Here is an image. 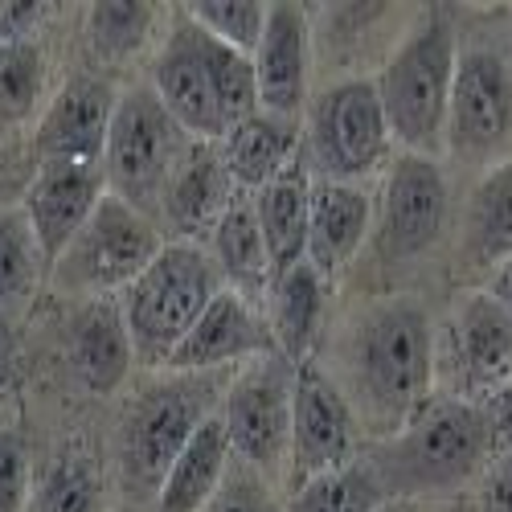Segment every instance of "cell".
Segmentation results:
<instances>
[{
    "label": "cell",
    "mask_w": 512,
    "mask_h": 512,
    "mask_svg": "<svg viewBox=\"0 0 512 512\" xmlns=\"http://www.w3.org/2000/svg\"><path fill=\"white\" fill-rule=\"evenodd\" d=\"M361 459V426L336 390V381L316 365H295V390H291V451H287V476L291 488H300L316 476H328L336 467H349Z\"/></svg>",
    "instance_id": "4fadbf2b"
},
{
    "label": "cell",
    "mask_w": 512,
    "mask_h": 512,
    "mask_svg": "<svg viewBox=\"0 0 512 512\" xmlns=\"http://www.w3.org/2000/svg\"><path fill=\"white\" fill-rule=\"evenodd\" d=\"M476 512H512V451H496L480 472Z\"/></svg>",
    "instance_id": "8d00e7d4"
},
{
    "label": "cell",
    "mask_w": 512,
    "mask_h": 512,
    "mask_svg": "<svg viewBox=\"0 0 512 512\" xmlns=\"http://www.w3.org/2000/svg\"><path fill=\"white\" fill-rule=\"evenodd\" d=\"M254 222H259L267 259H271V279L295 263H304L308 254V209H312V173L304 156L295 160L287 173H279L271 185H263L250 197Z\"/></svg>",
    "instance_id": "cb8c5ba5"
},
{
    "label": "cell",
    "mask_w": 512,
    "mask_h": 512,
    "mask_svg": "<svg viewBox=\"0 0 512 512\" xmlns=\"http://www.w3.org/2000/svg\"><path fill=\"white\" fill-rule=\"evenodd\" d=\"M230 386V369L213 373H164L127 406L115 435V467L132 500H156L168 467L197 435V426L218 414Z\"/></svg>",
    "instance_id": "3957f363"
},
{
    "label": "cell",
    "mask_w": 512,
    "mask_h": 512,
    "mask_svg": "<svg viewBox=\"0 0 512 512\" xmlns=\"http://www.w3.org/2000/svg\"><path fill=\"white\" fill-rule=\"evenodd\" d=\"M267 353H275L267 316L250 300H242L238 291L222 287L209 300V308L197 316L189 336L177 345V353L168 357L164 373H213V369H230Z\"/></svg>",
    "instance_id": "2e32d148"
},
{
    "label": "cell",
    "mask_w": 512,
    "mask_h": 512,
    "mask_svg": "<svg viewBox=\"0 0 512 512\" xmlns=\"http://www.w3.org/2000/svg\"><path fill=\"white\" fill-rule=\"evenodd\" d=\"M209 259L218 263L222 283L230 291H238L242 300H250L263 312L267 287H271V259H267L259 222H254L250 197H238L218 218V226L209 230Z\"/></svg>",
    "instance_id": "4316f807"
},
{
    "label": "cell",
    "mask_w": 512,
    "mask_h": 512,
    "mask_svg": "<svg viewBox=\"0 0 512 512\" xmlns=\"http://www.w3.org/2000/svg\"><path fill=\"white\" fill-rule=\"evenodd\" d=\"M480 291H484L488 300H492V304H496V308H500V312L512 320V259H508L504 267H496V271H492V275L480 283Z\"/></svg>",
    "instance_id": "ab89813d"
},
{
    "label": "cell",
    "mask_w": 512,
    "mask_h": 512,
    "mask_svg": "<svg viewBox=\"0 0 512 512\" xmlns=\"http://www.w3.org/2000/svg\"><path fill=\"white\" fill-rule=\"evenodd\" d=\"M46 87V54L33 37H21L0 50V123L25 119Z\"/></svg>",
    "instance_id": "836d02e7"
},
{
    "label": "cell",
    "mask_w": 512,
    "mask_h": 512,
    "mask_svg": "<svg viewBox=\"0 0 512 512\" xmlns=\"http://www.w3.org/2000/svg\"><path fill=\"white\" fill-rule=\"evenodd\" d=\"M455 58H459V41L451 13L431 9L414 17L410 33L398 41V50L373 78L390 136L402 144V152L439 160L447 140Z\"/></svg>",
    "instance_id": "277c9868"
},
{
    "label": "cell",
    "mask_w": 512,
    "mask_h": 512,
    "mask_svg": "<svg viewBox=\"0 0 512 512\" xmlns=\"http://www.w3.org/2000/svg\"><path fill=\"white\" fill-rule=\"evenodd\" d=\"M107 193L103 164H37V177L25 193V222L33 230V242L46 259V271L70 246V238L91 218V209Z\"/></svg>",
    "instance_id": "ffe728a7"
},
{
    "label": "cell",
    "mask_w": 512,
    "mask_h": 512,
    "mask_svg": "<svg viewBox=\"0 0 512 512\" xmlns=\"http://www.w3.org/2000/svg\"><path fill=\"white\" fill-rule=\"evenodd\" d=\"M304 148V164L308 173H316V181L365 185L373 173H386L394 156V136L373 78H340L312 99Z\"/></svg>",
    "instance_id": "8992f818"
},
{
    "label": "cell",
    "mask_w": 512,
    "mask_h": 512,
    "mask_svg": "<svg viewBox=\"0 0 512 512\" xmlns=\"http://www.w3.org/2000/svg\"><path fill=\"white\" fill-rule=\"evenodd\" d=\"M160 246H164L160 226L148 213L103 193L99 205L91 209V218L82 222V230L70 238V246L58 254L50 271L62 291L82 295V300L119 295L156 259Z\"/></svg>",
    "instance_id": "ba28073f"
},
{
    "label": "cell",
    "mask_w": 512,
    "mask_h": 512,
    "mask_svg": "<svg viewBox=\"0 0 512 512\" xmlns=\"http://www.w3.org/2000/svg\"><path fill=\"white\" fill-rule=\"evenodd\" d=\"M41 13H46V5H17V0H5V5H0V50L29 37L33 25L41 21Z\"/></svg>",
    "instance_id": "74e56055"
},
{
    "label": "cell",
    "mask_w": 512,
    "mask_h": 512,
    "mask_svg": "<svg viewBox=\"0 0 512 512\" xmlns=\"http://www.w3.org/2000/svg\"><path fill=\"white\" fill-rule=\"evenodd\" d=\"M451 226V193L439 160L394 152L386 173H381V193L373 197V226L369 242L386 267L422 263Z\"/></svg>",
    "instance_id": "9c48e42d"
},
{
    "label": "cell",
    "mask_w": 512,
    "mask_h": 512,
    "mask_svg": "<svg viewBox=\"0 0 512 512\" xmlns=\"http://www.w3.org/2000/svg\"><path fill=\"white\" fill-rule=\"evenodd\" d=\"M291 390H295V365L283 361L279 353H267L238 369L218 402V418L234 459L254 467L267 480L287 467Z\"/></svg>",
    "instance_id": "8fae6325"
},
{
    "label": "cell",
    "mask_w": 512,
    "mask_h": 512,
    "mask_svg": "<svg viewBox=\"0 0 512 512\" xmlns=\"http://www.w3.org/2000/svg\"><path fill=\"white\" fill-rule=\"evenodd\" d=\"M263 304H267L263 316L275 340V353L291 365L312 361V349L328 316V279H320L312 263H295L271 279Z\"/></svg>",
    "instance_id": "603a6c76"
},
{
    "label": "cell",
    "mask_w": 512,
    "mask_h": 512,
    "mask_svg": "<svg viewBox=\"0 0 512 512\" xmlns=\"http://www.w3.org/2000/svg\"><path fill=\"white\" fill-rule=\"evenodd\" d=\"M377 512H431V504L426 500H386Z\"/></svg>",
    "instance_id": "b9f144b4"
},
{
    "label": "cell",
    "mask_w": 512,
    "mask_h": 512,
    "mask_svg": "<svg viewBox=\"0 0 512 512\" xmlns=\"http://www.w3.org/2000/svg\"><path fill=\"white\" fill-rule=\"evenodd\" d=\"M33 492L29 447L13 422H0V512H25Z\"/></svg>",
    "instance_id": "d590c367"
},
{
    "label": "cell",
    "mask_w": 512,
    "mask_h": 512,
    "mask_svg": "<svg viewBox=\"0 0 512 512\" xmlns=\"http://www.w3.org/2000/svg\"><path fill=\"white\" fill-rule=\"evenodd\" d=\"M9 377H13V340H9V328L0 324V390L9 386Z\"/></svg>",
    "instance_id": "60d3db41"
},
{
    "label": "cell",
    "mask_w": 512,
    "mask_h": 512,
    "mask_svg": "<svg viewBox=\"0 0 512 512\" xmlns=\"http://www.w3.org/2000/svg\"><path fill=\"white\" fill-rule=\"evenodd\" d=\"M185 17L205 29L213 41L238 50V54H254L267 29V5L259 0H197V5H181Z\"/></svg>",
    "instance_id": "1f68e13d"
},
{
    "label": "cell",
    "mask_w": 512,
    "mask_h": 512,
    "mask_svg": "<svg viewBox=\"0 0 512 512\" xmlns=\"http://www.w3.org/2000/svg\"><path fill=\"white\" fill-rule=\"evenodd\" d=\"M484 410H488V422H492L496 451H512V381H508V386L496 398L484 402Z\"/></svg>",
    "instance_id": "f35d334b"
},
{
    "label": "cell",
    "mask_w": 512,
    "mask_h": 512,
    "mask_svg": "<svg viewBox=\"0 0 512 512\" xmlns=\"http://www.w3.org/2000/svg\"><path fill=\"white\" fill-rule=\"evenodd\" d=\"M148 87L189 140H201V144L226 140V123L218 115V103H213L209 78H205L197 41H193V21L185 17V9H177L173 21H168V37H164L160 58L152 62Z\"/></svg>",
    "instance_id": "ac0fdd59"
},
{
    "label": "cell",
    "mask_w": 512,
    "mask_h": 512,
    "mask_svg": "<svg viewBox=\"0 0 512 512\" xmlns=\"http://www.w3.org/2000/svg\"><path fill=\"white\" fill-rule=\"evenodd\" d=\"M259 107L283 119L308 111V78H312V21L304 5H267V29L259 50L250 54Z\"/></svg>",
    "instance_id": "e0dca14e"
},
{
    "label": "cell",
    "mask_w": 512,
    "mask_h": 512,
    "mask_svg": "<svg viewBox=\"0 0 512 512\" xmlns=\"http://www.w3.org/2000/svg\"><path fill=\"white\" fill-rule=\"evenodd\" d=\"M234 201H238V185L222 160V148L193 140L160 193L156 226L160 234L164 230L173 234V242H197V234H209L218 226V218Z\"/></svg>",
    "instance_id": "d6986e66"
},
{
    "label": "cell",
    "mask_w": 512,
    "mask_h": 512,
    "mask_svg": "<svg viewBox=\"0 0 512 512\" xmlns=\"http://www.w3.org/2000/svg\"><path fill=\"white\" fill-rule=\"evenodd\" d=\"M156 25V5H91L87 13V37H91V50L107 62H123L132 58L148 33Z\"/></svg>",
    "instance_id": "d6a6232c"
},
{
    "label": "cell",
    "mask_w": 512,
    "mask_h": 512,
    "mask_svg": "<svg viewBox=\"0 0 512 512\" xmlns=\"http://www.w3.org/2000/svg\"><path fill=\"white\" fill-rule=\"evenodd\" d=\"M193 140L177 127V119L164 111L152 87H132L115 99L107 148H103V181L107 193L127 201L132 209L148 213L156 222L160 193L173 177L177 160Z\"/></svg>",
    "instance_id": "52a82bcc"
},
{
    "label": "cell",
    "mask_w": 512,
    "mask_h": 512,
    "mask_svg": "<svg viewBox=\"0 0 512 512\" xmlns=\"http://www.w3.org/2000/svg\"><path fill=\"white\" fill-rule=\"evenodd\" d=\"M46 271V259L33 242V230L21 209H0V324H9L25 304Z\"/></svg>",
    "instance_id": "4dcf8cb0"
},
{
    "label": "cell",
    "mask_w": 512,
    "mask_h": 512,
    "mask_svg": "<svg viewBox=\"0 0 512 512\" xmlns=\"http://www.w3.org/2000/svg\"><path fill=\"white\" fill-rule=\"evenodd\" d=\"M230 463H234V451L222 431V418L209 414L197 426V435L185 443V451L173 459V467H168V476L152 500L156 512H205L213 492L222 488Z\"/></svg>",
    "instance_id": "484cf974"
},
{
    "label": "cell",
    "mask_w": 512,
    "mask_h": 512,
    "mask_svg": "<svg viewBox=\"0 0 512 512\" xmlns=\"http://www.w3.org/2000/svg\"><path fill=\"white\" fill-rule=\"evenodd\" d=\"M386 488H381L369 459H353L349 467H336L328 476H316L300 488H291L283 512H377L386 504Z\"/></svg>",
    "instance_id": "f1b7e54d"
},
{
    "label": "cell",
    "mask_w": 512,
    "mask_h": 512,
    "mask_svg": "<svg viewBox=\"0 0 512 512\" xmlns=\"http://www.w3.org/2000/svg\"><path fill=\"white\" fill-rule=\"evenodd\" d=\"M115 87L99 74H74L50 99L33 132L37 164H103Z\"/></svg>",
    "instance_id": "5bb4252c"
},
{
    "label": "cell",
    "mask_w": 512,
    "mask_h": 512,
    "mask_svg": "<svg viewBox=\"0 0 512 512\" xmlns=\"http://www.w3.org/2000/svg\"><path fill=\"white\" fill-rule=\"evenodd\" d=\"M496 455L488 410L476 402L443 398L414 414L398 435L373 443L365 455L390 500H426L480 480Z\"/></svg>",
    "instance_id": "7a4b0ae2"
},
{
    "label": "cell",
    "mask_w": 512,
    "mask_h": 512,
    "mask_svg": "<svg viewBox=\"0 0 512 512\" xmlns=\"http://www.w3.org/2000/svg\"><path fill=\"white\" fill-rule=\"evenodd\" d=\"M205 512H283V508L275 500L271 480L234 459L222 488L213 492V500L205 504Z\"/></svg>",
    "instance_id": "e575fe53"
},
{
    "label": "cell",
    "mask_w": 512,
    "mask_h": 512,
    "mask_svg": "<svg viewBox=\"0 0 512 512\" xmlns=\"http://www.w3.org/2000/svg\"><path fill=\"white\" fill-rule=\"evenodd\" d=\"M300 136H304V127L295 119L254 111L250 119L230 127L218 148H222V160L230 168L234 185L259 193L263 185H271L279 173H287L300 160V144H304Z\"/></svg>",
    "instance_id": "d4e9b609"
},
{
    "label": "cell",
    "mask_w": 512,
    "mask_h": 512,
    "mask_svg": "<svg viewBox=\"0 0 512 512\" xmlns=\"http://www.w3.org/2000/svg\"><path fill=\"white\" fill-rule=\"evenodd\" d=\"M447 398L484 406L512 381V320L480 287L463 291L435 332V386Z\"/></svg>",
    "instance_id": "30bf717a"
},
{
    "label": "cell",
    "mask_w": 512,
    "mask_h": 512,
    "mask_svg": "<svg viewBox=\"0 0 512 512\" xmlns=\"http://www.w3.org/2000/svg\"><path fill=\"white\" fill-rule=\"evenodd\" d=\"M455 279L484 283L512 259V160H492L472 181L455 218Z\"/></svg>",
    "instance_id": "9a60e30c"
},
{
    "label": "cell",
    "mask_w": 512,
    "mask_h": 512,
    "mask_svg": "<svg viewBox=\"0 0 512 512\" xmlns=\"http://www.w3.org/2000/svg\"><path fill=\"white\" fill-rule=\"evenodd\" d=\"M66 361L91 394H115L136 365L115 295H95L66 324Z\"/></svg>",
    "instance_id": "7402d4cb"
},
{
    "label": "cell",
    "mask_w": 512,
    "mask_h": 512,
    "mask_svg": "<svg viewBox=\"0 0 512 512\" xmlns=\"http://www.w3.org/2000/svg\"><path fill=\"white\" fill-rule=\"evenodd\" d=\"M25 512H107V476L91 451H62L46 463Z\"/></svg>",
    "instance_id": "83f0119b"
},
{
    "label": "cell",
    "mask_w": 512,
    "mask_h": 512,
    "mask_svg": "<svg viewBox=\"0 0 512 512\" xmlns=\"http://www.w3.org/2000/svg\"><path fill=\"white\" fill-rule=\"evenodd\" d=\"M222 287V271L201 242H164L156 259L115 295L136 361L164 369Z\"/></svg>",
    "instance_id": "5b68a950"
},
{
    "label": "cell",
    "mask_w": 512,
    "mask_h": 512,
    "mask_svg": "<svg viewBox=\"0 0 512 512\" xmlns=\"http://www.w3.org/2000/svg\"><path fill=\"white\" fill-rule=\"evenodd\" d=\"M193 41H197V54H201V66H205V78H209V91H213V103H218V115L226 123V132L234 123L250 119L259 107V82H254V62L222 41H213L205 29L193 25Z\"/></svg>",
    "instance_id": "f546056e"
},
{
    "label": "cell",
    "mask_w": 512,
    "mask_h": 512,
    "mask_svg": "<svg viewBox=\"0 0 512 512\" xmlns=\"http://www.w3.org/2000/svg\"><path fill=\"white\" fill-rule=\"evenodd\" d=\"M512 136V66L496 46H467L455 58L443 152L467 164H492Z\"/></svg>",
    "instance_id": "7c38bea8"
},
{
    "label": "cell",
    "mask_w": 512,
    "mask_h": 512,
    "mask_svg": "<svg viewBox=\"0 0 512 512\" xmlns=\"http://www.w3.org/2000/svg\"><path fill=\"white\" fill-rule=\"evenodd\" d=\"M373 226V193L349 181H316L312 177V209H308V254L304 263L316 267L320 279H336L361 246L369 242Z\"/></svg>",
    "instance_id": "44dd1931"
},
{
    "label": "cell",
    "mask_w": 512,
    "mask_h": 512,
    "mask_svg": "<svg viewBox=\"0 0 512 512\" xmlns=\"http://www.w3.org/2000/svg\"><path fill=\"white\" fill-rule=\"evenodd\" d=\"M435 320L414 295H381L357 308L336 336V390L345 394L361 439L386 443L431 406Z\"/></svg>",
    "instance_id": "6da1fadb"
}]
</instances>
